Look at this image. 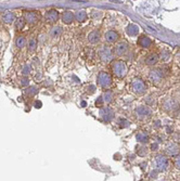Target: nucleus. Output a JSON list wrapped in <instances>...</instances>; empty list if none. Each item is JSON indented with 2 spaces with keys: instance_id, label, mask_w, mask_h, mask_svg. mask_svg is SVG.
Returning a JSON list of instances; mask_svg holds the SVG:
<instances>
[{
  "instance_id": "obj_1",
  "label": "nucleus",
  "mask_w": 180,
  "mask_h": 181,
  "mask_svg": "<svg viewBox=\"0 0 180 181\" xmlns=\"http://www.w3.org/2000/svg\"><path fill=\"white\" fill-rule=\"evenodd\" d=\"M112 72L117 78H124L127 75L128 67H127L126 63L120 60H116L112 63Z\"/></svg>"
},
{
  "instance_id": "obj_2",
  "label": "nucleus",
  "mask_w": 180,
  "mask_h": 181,
  "mask_svg": "<svg viewBox=\"0 0 180 181\" xmlns=\"http://www.w3.org/2000/svg\"><path fill=\"white\" fill-rule=\"evenodd\" d=\"M131 90L135 92L136 95H144L147 91V85L144 83L141 78H134L131 83Z\"/></svg>"
},
{
  "instance_id": "obj_3",
  "label": "nucleus",
  "mask_w": 180,
  "mask_h": 181,
  "mask_svg": "<svg viewBox=\"0 0 180 181\" xmlns=\"http://www.w3.org/2000/svg\"><path fill=\"white\" fill-rule=\"evenodd\" d=\"M97 83L103 89H108V87L112 85V77L111 75L106 73V72H101L99 73L98 77H97Z\"/></svg>"
},
{
  "instance_id": "obj_4",
  "label": "nucleus",
  "mask_w": 180,
  "mask_h": 181,
  "mask_svg": "<svg viewBox=\"0 0 180 181\" xmlns=\"http://www.w3.org/2000/svg\"><path fill=\"white\" fill-rule=\"evenodd\" d=\"M99 116L104 123H110L114 119L115 114L112 107L105 106V107H101L99 110Z\"/></svg>"
},
{
  "instance_id": "obj_5",
  "label": "nucleus",
  "mask_w": 180,
  "mask_h": 181,
  "mask_svg": "<svg viewBox=\"0 0 180 181\" xmlns=\"http://www.w3.org/2000/svg\"><path fill=\"white\" fill-rule=\"evenodd\" d=\"M99 58L104 63H110L113 60V51L108 46H101L99 49Z\"/></svg>"
},
{
  "instance_id": "obj_6",
  "label": "nucleus",
  "mask_w": 180,
  "mask_h": 181,
  "mask_svg": "<svg viewBox=\"0 0 180 181\" xmlns=\"http://www.w3.org/2000/svg\"><path fill=\"white\" fill-rule=\"evenodd\" d=\"M155 166L159 171H165L169 167V160L165 155H157L155 157Z\"/></svg>"
},
{
  "instance_id": "obj_7",
  "label": "nucleus",
  "mask_w": 180,
  "mask_h": 181,
  "mask_svg": "<svg viewBox=\"0 0 180 181\" xmlns=\"http://www.w3.org/2000/svg\"><path fill=\"white\" fill-rule=\"evenodd\" d=\"M129 45L127 41H120L114 47V54L116 57H123L128 52Z\"/></svg>"
},
{
  "instance_id": "obj_8",
  "label": "nucleus",
  "mask_w": 180,
  "mask_h": 181,
  "mask_svg": "<svg viewBox=\"0 0 180 181\" xmlns=\"http://www.w3.org/2000/svg\"><path fill=\"white\" fill-rule=\"evenodd\" d=\"M136 115L139 119H145L149 118L152 115V110L149 106H138L136 109Z\"/></svg>"
},
{
  "instance_id": "obj_9",
  "label": "nucleus",
  "mask_w": 180,
  "mask_h": 181,
  "mask_svg": "<svg viewBox=\"0 0 180 181\" xmlns=\"http://www.w3.org/2000/svg\"><path fill=\"white\" fill-rule=\"evenodd\" d=\"M151 81H153L154 83H161L164 78V72L159 68H154L150 72V75H149Z\"/></svg>"
},
{
  "instance_id": "obj_10",
  "label": "nucleus",
  "mask_w": 180,
  "mask_h": 181,
  "mask_svg": "<svg viewBox=\"0 0 180 181\" xmlns=\"http://www.w3.org/2000/svg\"><path fill=\"white\" fill-rule=\"evenodd\" d=\"M24 21L28 24H35L38 22L39 20V14L37 11H26L24 13Z\"/></svg>"
},
{
  "instance_id": "obj_11",
  "label": "nucleus",
  "mask_w": 180,
  "mask_h": 181,
  "mask_svg": "<svg viewBox=\"0 0 180 181\" xmlns=\"http://www.w3.org/2000/svg\"><path fill=\"white\" fill-rule=\"evenodd\" d=\"M166 154L169 155V156H176L177 154H179L180 152V146L179 144H177L176 142H170L168 143L167 146L165 148Z\"/></svg>"
},
{
  "instance_id": "obj_12",
  "label": "nucleus",
  "mask_w": 180,
  "mask_h": 181,
  "mask_svg": "<svg viewBox=\"0 0 180 181\" xmlns=\"http://www.w3.org/2000/svg\"><path fill=\"white\" fill-rule=\"evenodd\" d=\"M118 38H120V35L114 30H110L104 34V40L108 44H113V42L117 41Z\"/></svg>"
},
{
  "instance_id": "obj_13",
  "label": "nucleus",
  "mask_w": 180,
  "mask_h": 181,
  "mask_svg": "<svg viewBox=\"0 0 180 181\" xmlns=\"http://www.w3.org/2000/svg\"><path fill=\"white\" fill-rule=\"evenodd\" d=\"M60 18V14H59V11L58 10H49L47 13H46V20L49 22V23H55L58 22Z\"/></svg>"
},
{
  "instance_id": "obj_14",
  "label": "nucleus",
  "mask_w": 180,
  "mask_h": 181,
  "mask_svg": "<svg viewBox=\"0 0 180 181\" xmlns=\"http://www.w3.org/2000/svg\"><path fill=\"white\" fill-rule=\"evenodd\" d=\"M87 38H88V41H89L91 45H96L100 40V32L98 30H92V32H90V33L88 34Z\"/></svg>"
},
{
  "instance_id": "obj_15",
  "label": "nucleus",
  "mask_w": 180,
  "mask_h": 181,
  "mask_svg": "<svg viewBox=\"0 0 180 181\" xmlns=\"http://www.w3.org/2000/svg\"><path fill=\"white\" fill-rule=\"evenodd\" d=\"M138 45H139V47L145 48V49H147V48L151 47V45H152V40H151V38H149L148 36L142 35L138 38Z\"/></svg>"
},
{
  "instance_id": "obj_16",
  "label": "nucleus",
  "mask_w": 180,
  "mask_h": 181,
  "mask_svg": "<svg viewBox=\"0 0 180 181\" xmlns=\"http://www.w3.org/2000/svg\"><path fill=\"white\" fill-rule=\"evenodd\" d=\"M74 18H75L76 21H78L79 23H84L86 22L87 20L88 15H87V12L85 11V10H78L74 13Z\"/></svg>"
},
{
  "instance_id": "obj_17",
  "label": "nucleus",
  "mask_w": 180,
  "mask_h": 181,
  "mask_svg": "<svg viewBox=\"0 0 180 181\" xmlns=\"http://www.w3.org/2000/svg\"><path fill=\"white\" fill-rule=\"evenodd\" d=\"M74 13L72 11H65L63 12V14H62V22L66 25H69V24L73 23L74 21Z\"/></svg>"
},
{
  "instance_id": "obj_18",
  "label": "nucleus",
  "mask_w": 180,
  "mask_h": 181,
  "mask_svg": "<svg viewBox=\"0 0 180 181\" xmlns=\"http://www.w3.org/2000/svg\"><path fill=\"white\" fill-rule=\"evenodd\" d=\"M136 139H137V141H138L139 143H141V144H147L148 142H149V140H150V137H149V134H147V132H144V131H140V132H138L137 134V136H136Z\"/></svg>"
},
{
  "instance_id": "obj_19",
  "label": "nucleus",
  "mask_w": 180,
  "mask_h": 181,
  "mask_svg": "<svg viewBox=\"0 0 180 181\" xmlns=\"http://www.w3.org/2000/svg\"><path fill=\"white\" fill-rule=\"evenodd\" d=\"M145 64L147 65H150V66H153L155 65V64H157V62H159V57H157V54L155 53H150L148 54V57L145 58Z\"/></svg>"
},
{
  "instance_id": "obj_20",
  "label": "nucleus",
  "mask_w": 180,
  "mask_h": 181,
  "mask_svg": "<svg viewBox=\"0 0 180 181\" xmlns=\"http://www.w3.org/2000/svg\"><path fill=\"white\" fill-rule=\"evenodd\" d=\"M2 21L7 24H12L13 22H15V14L12 11H7L2 15Z\"/></svg>"
},
{
  "instance_id": "obj_21",
  "label": "nucleus",
  "mask_w": 180,
  "mask_h": 181,
  "mask_svg": "<svg viewBox=\"0 0 180 181\" xmlns=\"http://www.w3.org/2000/svg\"><path fill=\"white\" fill-rule=\"evenodd\" d=\"M126 33L129 36H136L138 35L139 33V26L136 24H129L128 26L126 27Z\"/></svg>"
},
{
  "instance_id": "obj_22",
  "label": "nucleus",
  "mask_w": 180,
  "mask_h": 181,
  "mask_svg": "<svg viewBox=\"0 0 180 181\" xmlns=\"http://www.w3.org/2000/svg\"><path fill=\"white\" fill-rule=\"evenodd\" d=\"M36 48H37V39L35 37H32L28 40V42H27V49H28L30 52H33V51L36 50Z\"/></svg>"
},
{
  "instance_id": "obj_23",
  "label": "nucleus",
  "mask_w": 180,
  "mask_h": 181,
  "mask_svg": "<svg viewBox=\"0 0 180 181\" xmlns=\"http://www.w3.org/2000/svg\"><path fill=\"white\" fill-rule=\"evenodd\" d=\"M113 97H114V95H113V92L111 91V90H106V91L103 93L102 98H103V101H104V103H111L112 101H113Z\"/></svg>"
},
{
  "instance_id": "obj_24",
  "label": "nucleus",
  "mask_w": 180,
  "mask_h": 181,
  "mask_svg": "<svg viewBox=\"0 0 180 181\" xmlns=\"http://www.w3.org/2000/svg\"><path fill=\"white\" fill-rule=\"evenodd\" d=\"M25 45H26V39H25L24 36H18L16 40H15V46L18 48V49H22L24 48Z\"/></svg>"
},
{
  "instance_id": "obj_25",
  "label": "nucleus",
  "mask_w": 180,
  "mask_h": 181,
  "mask_svg": "<svg viewBox=\"0 0 180 181\" xmlns=\"http://www.w3.org/2000/svg\"><path fill=\"white\" fill-rule=\"evenodd\" d=\"M61 34H62V27L61 26H54L50 30V36L53 37V38H55L58 36H60Z\"/></svg>"
},
{
  "instance_id": "obj_26",
  "label": "nucleus",
  "mask_w": 180,
  "mask_h": 181,
  "mask_svg": "<svg viewBox=\"0 0 180 181\" xmlns=\"http://www.w3.org/2000/svg\"><path fill=\"white\" fill-rule=\"evenodd\" d=\"M25 23H26V22L24 21V18H18V20H15L14 26H15V28H16L18 30H23V28H24Z\"/></svg>"
},
{
  "instance_id": "obj_27",
  "label": "nucleus",
  "mask_w": 180,
  "mask_h": 181,
  "mask_svg": "<svg viewBox=\"0 0 180 181\" xmlns=\"http://www.w3.org/2000/svg\"><path fill=\"white\" fill-rule=\"evenodd\" d=\"M38 92V89H37V87L35 86H30V88H27L26 90H25V93H26L27 95H35Z\"/></svg>"
},
{
  "instance_id": "obj_28",
  "label": "nucleus",
  "mask_w": 180,
  "mask_h": 181,
  "mask_svg": "<svg viewBox=\"0 0 180 181\" xmlns=\"http://www.w3.org/2000/svg\"><path fill=\"white\" fill-rule=\"evenodd\" d=\"M137 150H138V155H140V156H145V155L148 154V150L145 146H137Z\"/></svg>"
},
{
  "instance_id": "obj_29",
  "label": "nucleus",
  "mask_w": 180,
  "mask_h": 181,
  "mask_svg": "<svg viewBox=\"0 0 180 181\" xmlns=\"http://www.w3.org/2000/svg\"><path fill=\"white\" fill-rule=\"evenodd\" d=\"M169 58H170V53H169L168 50H163L162 52H161V59H162L163 61H167Z\"/></svg>"
},
{
  "instance_id": "obj_30",
  "label": "nucleus",
  "mask_w": 180,
  "mask_h": 181,
  "mask_svg": "<svg viewBox=\"0 0 180 181\" xmlns=\"http://www.w3.org/2000/svg\"><path fill=\"white\" fill-rule=\"evenodd\" d=\"M30 73V64H26V65H24V67H23V69H22V74L24 75V77H27V75Z\"/></svg>"
},
{
  "instance_id": "obj_31",
  "label": "nucleus",
  "mask_w": 180,
  "mask_h": 181,
  "mask_svg": "<svg viewBox=\"0 0 180 181\" xmlns=\"http://www.w3.org/2000/svg\"><path fill=\"white\" fill-rule=\"evenodd\" d=\"M118 125H120V128H127L129 126V122L127 120V119H125V118H120Z\"/></svg>"
},
{
  "instance_id": "obj_32",
  "label": "nucleus",
  "mask_w": 180,
  "mask_h": 181,
  "mask_svg": "<svg viewBox=\"0 0 180 181\" xmlns=\"http://www.w3.org/2000/svg\"><path fill=\"white\" fill-rule=\"evenodd\" d=\"M103 102H104V101H103V98H102V95H101V97H99V98L96 100V106L97 107H99V106L101 107V106H102Z\"/></svg>"
},
{
  "instance_id": "obj_33",
  "label": "nucleus",
  "mask_w": 180,
  "mask_h": 181,
  "mask_svg": "<svg viewBox=\"0 0 180 181\" xmlns=\"http://www.w3.org/2000/svg\"><path fill=\"white\" fill-rule=\"evenodd\" d=\"M21 85L22 86H27V85H30V80L27 77H24L21 79Z\"/></svg>"
},
{
  "instance_id": "obj_34",
  "label": "nucleus",
  "mask_w": 180,
  "mask_h": 181,
  "mask_svg": "<svg viewBox=\"0 0 180 181\" xmlns=\"http://www.w3.org/2000/svg\"><path fill=\"white\" fill-rule=\"evenodd\" d=\"M157 148H159V144H157V142H153L152 144H151V151H156V150H157Z\"/></svg>"
},
{
  "instance_id": "obj_35",
  "label": "nucleus",
  "mask_w": 180,
  "mask_h": 181,
  "mask_svg": "<svg viewBox=\"0 0 180 181\" xmlns=\"http://www.w3.org/2000/svg\"><path fill=\"white\" fill-rule=\"evenodd\" d=\"M176 166H177L178 169H180V154L177 156V158H176Z\"/></svg>"
},
{
  "instance_id": "obj_36",
  "label": "nucleus",
  "mask_w": 180,
  "mask_h": 181,
  "mask_svg": "<svg viewBox=\"0 0 180 181\" xmlns=\"http://www.w3.org/2000/svg\"><path fill=\"white\" fill-rule=\"evenodd\" d=\"M41 105H42L41 101H36V102H35V107H36V109H40V107H41Z\"/></svg>"
},
{
  "instance_id": "obj_37",
  "label": "nucleus",
  "mask_w": 180,
  "mask_h": 181,
  "mask_svg": "<svg viewBox=\"0 0 180 181\" xmlns=\"http://www.w3.org/2000/svg\"><path fill=\"white\" fill-rule=\"evenodd\" d=\"M155 127H161V122L157 120V122L155 123Z\"/></svg>"
},
{
  "instance_id": "obj_38",
  "label": "nucleus",
  "mask_w": 180,
  "mask_h": 181,
  "mask_svg": "<svg viewBox=\"0 0 180 181\" xmlns=\"http://www.w3.org/2000/svg\"><path fill=\"white\" fill-rule=\"evenodd\" d=\"M141 181H143V180H141Z\"/></svg>"
}]
</instances>
